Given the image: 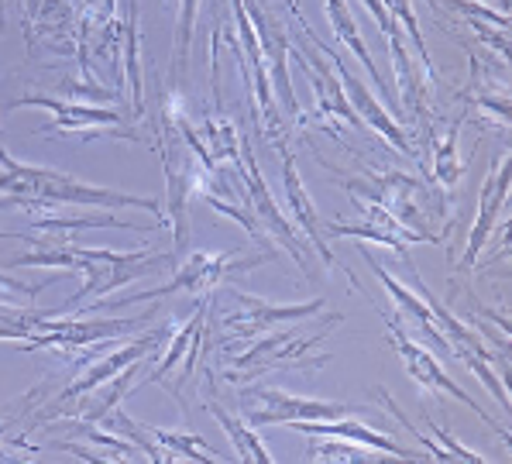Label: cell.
Masks as SVG:
<instances>
[{"mask_svg": "<svg viewBox=\"0 0 512 464\" xmlns=\"http://www.w3.org/2000/svg\"><path fill=\"white\" fill-rule=\"evenodd\" d=\"M499 4H502V7H506V0H499Z\"/></svg>", "mask_w": 512, "mask_h": 464, "instance_id": "f546056e", "label": "cell"}, {"mask_svg": "<svg viewBox=\"0 0 512 464\" xmlns=\"http://www.w3.org/2000/svg\"><path fill=\"white\" fill-rule=\"evenodd\" d=\"M382 4H385V11H389L392 18L403 21V28L409 31V38H413V45H416V55H420L423 73H427V80L437 86L440 83V73H437V66H433V59H430V49H427V42H423V35H420V25H416L413 4H409V0H382Z\"/></svg>", "mask_w": 512, "mask_h": 464, "instance_id": "484cf974", "label": "cell"}, {"mask_svg": "<svg viewBox=\"0 0 512 464\" xmlns=\"http://www.w3.org/2000/svg\"><path fill=\"white\" fill-rule=\"evenodd\" d=\"M152 430V437L159 440L165 451L172 454L176 461H203V464H217L224 454L210 451L207 440L200 434H183V430H165V427H148Z\"/></svg>", "mask_w": 512, "mask_h": 464, "instance_id": "cb8c5ba5", "label": "cell"}, {"mask_svg": "<svg viewBox=\"0 0 512 464\" xmlns=\"http://www.w3.org/2000/svg\"><path fill=\"white\" fill-rule=\"evenodd\" d=\"M0 28H4V0H0Z\"/></svg>", "mask_w": 512, "mask_h": 464, "instance_id": "f1b7e54d", "label": "cell"}, {"mask_svg": "<svg viewBox=\"0 0 512 464\" xmlns=\"http://www.w3.org/2000/svg\"><path fill=\"white\" fill-rule=\"evenodd\" d=\"M506 200H509V152H502V159L495 155L492 165H488L482 196H478V217H475V224H471L468 248H464V258L458 265L461 272H468L471 265H475V258L482 255V248L488 245V238H492L495 220H499Z\"/></svg>", "mask_w": 512, "mask_h": 464, "instance_id": "ac0fdd59", "label": "cell"}, {"mask_svg": "<svg viewBox=\"0 0 512 464\" xmlns=\"http://www.w3.org/2000/svg\"><path fill=\"white\" fill-rule=\"evenodd\" d=\"M196 11H200V0H179L176 11V52H172V90L183 83L186 66H189V45H193V28H196Z\"/></svg>", "mask_w": 512, "mask_h": 464, "instance_id": "d4e9b609", "label": "cell"}, {"mask_svg": "<svg viewBox=\"0 0 512 464\" xmlns=\"http://www.w3.org/2000/svg\"><path fill=\"white\" fill-rule=\"evenodd\" d=\"M275 251H227V255H210V251H196L189 255L183 265L172 269V279L165 286H152V289H141V293H131L124 300H117L114 306H131V303H152L162 300V296H176V293H189L196 296H210L217 286H224L231 275L251 272L258 265L272 262Z\"/></svg>", "mask_w": 512, "mask_h": 464, "instance_id": "8992f818", "label": "cell"}, {"mask_svg": "<svg viewBox=\"0 0 512 464\" xmlns=\"http://www.w3.org/2000/svg\"><path fill=\"white\" fill-rule=\"evenodd\" d=\"M25 203H76V207H104V210H148L159 227H169L165 210L152 196H135L121 190H107V186H93L83 179L69 176L59 169H45V165L18 162L7 148H0V210L25 207Z\"/></svg>", "mask_w": 512, "mask_h": 464, "instance_id": "6da1fadb", "label": "cell"}, {"mask_svg": "<svg viewBox=\"0 0 512 464\" xmlns=\"http://www.w3.org/2000/svg\"><path fill=\"white\" fill-rule=\"evenodd\" d=\"M244 11H248L251 28H255V35H258V45H262L265 66H269V76H272L275 100H279V107L286 110L293 121H299L303 110H299L293 80H289V45L293 42H289L279 14H275L265 0H244Z\"/></svg>", "mask_w": 512, "mask_h": 464, "instance_id": "5bb4252c", "label": "cell"}, {"mask_svg": "<svg viewBox=\"0 0 512 464\" xmlns=\"http://www.w3.org/2000/svg\"><path fill=\"white\" fill-rule=\"evenodd\" d=\"M234 310L220 317V348L234 351L241 344H251L255 337L269 334V330L282 324H299V320H310L313 313H324L327 300H310V303H269L262 296H251L234 289Z\"/></svg>", "mask_w": 512, "mask_h": 464, "instance_id": "8fae6325", "label": "cell"}, {"mask_svg": "<svg viewBox=\"0 0 512 464\" xmlns=\"http://www.w3.org/2000/svg\"><path fill=\"white\" fill-rule=\"evenodd\" d=\"M361 214L358 220H351V224H341V220H330L324 224V238H361V241H378V245L392 248L403 262H409V245H423V238L416 231H409V227L396 224L389 214H382L378 207L372 203H361Z\"/></svg>", "mask_w": 512, "mask_h": 464, "instance_id": "d6986e66", "label": "cell"}, {"mask_svg": "<svg viewBox=\"0 0 512 464\" xmlns=\"http://www.w3.org/2000/svg\"><path fill=\"white\" fill-rule=\"evenodd\" d=\"M196 310L186 324L172 320L169 337L162 341V348L155 351L152 361L155 368L145 375L138 385H162L183 410H189L186 385L196 379V365L207 355V313H210V296H196Z\"/></svg>", "mask_w": 512, "mask_h": 464, "instance_id": "5b68a950", "label": "cell"}, {"mask_svg": "<svg viewBox=\"0 0 512 464\" xmlns=\"http://www.w3.org/2000/svg\"><path fill=\"white\" fill-rule=\"evenodd\" d=\"M169 330H172V320H165L162 327H155V330H148V334L135 337V341H128L124 348L110 351V355L93 358L90 365L83 361L80 375H76V379L59 392V399H55L52 406H42V410H38V427L59 420V416L66 413L73 403H86V399H90L93 392L100 389V385H110L121 372H128L131 365H138V361H148V358L155 355V351L162 348V341L169 337Z\"/></svg>", "mask_w": 512, "mask_h": 464, "instance_id": "52a82bcc", "label": "cell"}, {"mask_svg": "<svg viewBox=\"0 0 512 464\" xmlns=\"http://www.w3.org/2000/svg\"><path fill=\"white\" fill-rule=\"evenodd\" d=\"M289 59H296L299 66H303V73H310L313 97H317V121L320 124H327L330 131H334L337 121L351 124V128H365V124H361V117L354 114V107H351L348 93H344L341 80L334 76V66H330V59L317 49V45L310 42V49L289 45Z\"/></svg>", "mask_w": 512, "mask_h": 464, "instance_id": "2e32d148", "label": "cell"}, {"mask_svg": "<svg viewBox=\"0 0 512 464\" xmlns=\"http://www.w3.org/2000/svg\"><path fill=\"white\" fill-rule=\"evenodd\" d=\"M334 324H341V317L327 313L324 324H317L310 330L296 327V324H282L279 334L255 337V341L224 368V379L231 385H251L272 372H320V368L334 358L324 348Z\"/></svg>", "mask_w": 512, "mask_h": 464, "instance_id": "7a4b0ae2", "label": "cell"}, {"mask_svg": "<svg viewBox=\"0 0 512 464\" xmlns=\"http://www.w3.org/2000/svg\"><path fill=\"white\" fill-rule=\"evenodd\" d=\"M286 7H289V14H293V21H296V28H299V35L306 38V42H313L320 52L330 59V66H334V73H337V80H341L344 86V93H348V100H351V107H354V114L361 117V124H368V128L375 131V135H382L385 141H389L392 148H396L399 155H406V159H413V162H420V148L409 141V135L403 131V124L396 121V117H389V110L382 107V100L375 97L372 90H368L365 83L358 80V76L351 73L348 66H344V59H341V52L337 49H330V45L324 42V38L313 31L310 21L303 18V11H299V0H286Z\"/></svg>", "mask_w": 512, "mask_h": 464, "instance_id": "ba28073f", "label": "cell"}, {"mask_svg": "<svg viewBox=\"0 0 512 464\" xmlns=\"http://www.w3.org/2000/svg\"><path fill=\"white\" fill-rule=\"evenodd\" d=\"M464 117H468V110L458 117V121H451L447 124V131L444 135H430L423 145L430 148V165L433 169V179H437L444 190H454V186L461 183V176H464V165H461V155H458V135H461V124H464Z\"/></svg>", "mask_w": 512, "mask_h": 464, "instance_id": "44dd1931", "label": "cell"}, {"mask_svg": "<svg viewBox=\"0 0 512 464\" xmlns=\"http://www.w3.org/2000/svg\"><path fill=\"white\" fill-rule=\"evenodd\" d=\"M231 4V14H234V28L227 31H217L224 35V42L231 45L234 59L241 66V76L248 83V93L255 97V110H258V131L262 135H279L282 124H279V100H275V90H272V76H269V66H265V55H262V45H258V35L251 28V18L244 11V0H227Z\"/></svg>", "mask_w": 512, "mask_h": 464, "instance_id": "30bf717a", "label": "cell"}, {"mask_svg": "<svg viewBox=\"0 0 512 464\" xmlns=\"http://www.w3.org/2000/svg\"><path fill=\"white\" fill-rule=\"evenodd\" d=\"M234 172L241 176V196H244V203L251 207V214L262 220V227H269L275 238L282 241V248L289 251V258H293L299 269L306 272V241H303V234H299L293 220L279 210V203H275V196L269 190V183H265L262 169H258L255 155H251L248 141H241V152H238V162H234Z\"/></svg>", "mask_w": 512, "mask_h": 464, "instance_id": "4fadbf2b", "label": "cell"}, {"mask_svg": "<svg viewBox=\"0 0 512 464\" xmlns=\"http://www.w3.org/2000/svg\"><path fill=\"white\" fill-rule=\"evenodd\" d=\"M296 434L306 437H341V440H354V444H365L372 451L385 454V458H403V461H416L423 458L420 451H409V447L396 444L392 434H378L375 427L361 420H351V416H341V420H310V423H289Z\"/></svg>", "mask_w": 512, "mask_h": 464, "instance_id": "ffe728a7", "label": "cell"}, {"mask_svg": "<svg viewBox=\"0 0 512 464\" xmlns=\"http://www.w3.org/2000/svg\"><path fill=\"white\" fill-rule=\"evenodd\" d=\"M207 413L214 416V420L220 423V430H224V434L231 437L238 461H258V464H269V461H272V454L265 451L262 437L255 434V427H251V423L244 420V416L227 413L224 406L214 403V399H207Z\"/></svg>", "mask_w": 512, "mask_h": 464, "instance_id": "603a6c76", "label": "cell"}, {"mask_svg": "<svg viewBox=\"0 0 512 464\" xmlns=\"http://www.w3.org/2000/svg\"><path fill=\"white\" fill-rule=\"evenodd\" d=\"M52 282H55V275H49L45 282H38V286H25V282L14 279V275L0 272V289H11V293H21V296H28V300H38V293H42L45 286H52Z\"/></svg>", "mask_w": 512, "mask_h": 464, "instance_id": "83f0119b", "label": "cell"}, {"mask_svg": "<svg viewBox=\"0 0 512 464\" xmlns=\"http://www.w3.org/2000/svg\"><path fill=\"white\" fill-rule=\"evenodd\" d=\"M18 107H42L52 114L49 124L38 128V135H49V131H66V135H86V138H124L138 145V128L135 117L128 114V107H90V104H76V100H55L45 97V93H35V97H18L11 104V110Z\"/></svg>", "mask_w": 512, "mask_h": 464, "instance_id": "9c48e42d", "label": "cell"}, {"mask_svg": "<svg viewBox=\"0 0 512 464\" xmlns=\"http://www.w3.org/2000/svg\"><path fill=\"white\" fill-rule=\"evenodd\" d=\"M162 269H176L172 251H155V248H138V251H110V248H83L76 245V262L73 272L83 275V286L76 289L62 306H55L49 313H76L83 300H104L107 293L138 282L145 275H155Z\"/></svg>", "mask_w": 512, "mask_h": 464, "instance_id": "277c9868", "label": "cell"}, {"mask_svg": "<svg viewBox=\"0 0 512 464\" xmlns=\"http://www.w3.org/2000/svg\"><path fill=\"white\" fill-rule=\"evenodd\" d=\"M324 11H327V18H330V28H334V35L341 38V45H348L351 55H358V62L368 69V76H372V83H375V86H382V90H389L385 76L378 73L372 52H368L365 38H361V28H358V21H354L348 0H324Z\"/></svg>", "mask_w": 512, "mask_h": 464, "instance_id": "7402d4cb", "label": "cell"}, {"mask_svg": "<svg viewBox=\"0 0 512 464\" xmlns=\"http://www.w3.org/2000/svg\"><path fill=\"white\" fill-rule=\"evenodd\" d=\"M272 138H279V141H275V152H279V159H282V186H286V200H289V207H293V220H296L299 234L310 241V248L320 255L324 269H334L337 258H334V251L327 248L324 220H320L317 207H313L310 193H306V186H303V179H299L296 155H293V148H289V141H286V131H279V135H272Z\"/></svg>", "mask_w": 512, "mask_h": 464, "instance_id": "e0dca14e", "label": "cell"}, {"mask_svg": "<svg viewBox=\"0 0 512 464\" xmlns=\"http://www.w3.org/2000/svg\"><path fill=\"white\" fill-rule=\"evenodd\" d=\"M385 324H389V341L396 344V355L403 358V365H406V372L413 375L416 379V385H423V389H430V392H440V396H451V399H458V403H464V406H471V413H478L482 416V420L488 423V427L495 430V434H502V440H509V430L506 427H499V423L492 420V416H488L482 406L475 403V399L468 396V392L461 389L458 382L451 379V375L444 372V368H440V361L430 355L427 348H423L420 341H416V337H409L406 330H403V324H399V317H389V313H385Z\"/></svg>", "mask_w": 512, "mask_h": 464, "instance_id": "9a60e30c", "label": "cell"}, {"mask_svg": "<svg viewBox=\"0 0 512 464\" xmlns=\"http://www.w3.org/2000/svg\"><path fill=\"white\" fill-rule=\"evenodd\" d=\"M244 420L251 427H279V423H310V420H341L351 413H365L361 406L351 403H327V399H306L289 396L279 389H262L251 382V389H241Z\"/></svg>", "mask_w": 512, "mask_h": 464, "instance_id": "7c38bea8", "label": "cell"}, {"mask_svg": "<svg viewBox=\"0 0 512 464\" xmlns=\"http://www.w3.org/2000/svg\"><path fill=\"white\" fill-rule=\"evenodd\" d=\"M337 186L351 193L358 203H372L382 214H389L396 224L409 227L423 238V245H444V234H437L430 224L444 217V203H437L427 186L406 172H361V176H344L334 172Z\"/></svg>", "mask_w": 512, "mask_h": 464, "instance_id": "3957f363", "label": "cell"}, {"mask_svg": "<svg viewBox=\"0 0 512 464\" xmlns=\"http://www.w3.org/2000/svg\"><path fill=\"white\" fill-rule=\"evenodd\" d=\"M317 444L306 451V458L310 461H375L372 447L365 444H354V440H341V437H313Z\"/></svg>", "mask_w": 512, "mask_h": 464, "instance_id": "4316f807", "label": "cell"}]
</instances>
